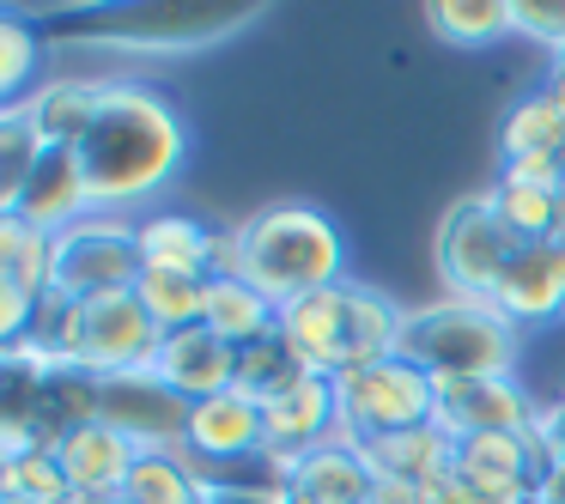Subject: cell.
I'll list each match as a JSON object with an SVG mask.
<instances>
[{"label":"cell","mask_w":565,"mask_h":504,"mask_svg":"<svg viewBox=\"0 0 565 504\" xmlns=\"http://www.w3.org/2000/svg\"><path fill=\"white\" fill-rule=\"evenodd\" d=\"M50 450H55V462H62L74 498L79 504H104V498L122 492L128 468H135V455H140V443L128 438V431H116L110 419H86V426H67Z\"/></svg>","instance_id":"14"},{"label":"cell","mask_w":565,"mask_h":504,"mask_svg":"<svg viewBox=\"0 0 565 504\" xmlns=\"http://www.w3.org/2000/svg\"><path fill=\"white\" fill-rule=\"evenodd\" d=\"M499 152L504 159H529V152H565V104L553 86L523 92L499 122Z\"/></svg>","instance_id":"24"},{"label":"cell","mask_w":565,"mask_h":504,"mask_svg":"<svg viewBox=\"0 0 565 504\" xmlns=\"http://www.w3.org/2000/svg\"><path fill=\"white\" fill-rule=\"evenodd\" d=\"M426 25L450 50H487V43L511 37V0H431Z\"/></svg>","instance_id":"25"},{"label":"cell","mask_w":565,"mask_h":504,"mask_svg":"<svg viewBox=\"0 0 565 504\" xmlns=\"http://www.w3.org/2000/svg\"><path fill=\"white\" fill-rule=\"evenodd\" d=\"M147 377L164 383V389L189 407L213 401V395L237 389V346L220 341L207 322H195V329H183V334H164L152 365H147Z\"/></svg>","instance_id":"11"},{"label":"cell","mask_w":565,"mask_h":504,"mask_svg":"<svg viewBox=\"0 0 565 504\" xmlns=\"http://www.w3.org/2000/svg\"><path fill=\"white\" fill-rule=\"evenodd\" d=\"M135 298L147 304V317L159 322V334H183V329H195L201 310H207V280H195V274L140 268Z\"/></svg>","instance_id":"26"},{"label":"cell","mask_w":565,"mask_h":504,"mask_svg":"<svg viewBox=\"0 0 565 504\" xmlns=\"http://www.w3.org/2000/svg\"><path fill=\"white\" fill-rule=\"evenodd\" d=\"M516 346L523 329L499 304L480 298H438V304L407 310L402 346L426 377H516Z\"/></svg>","instance_id":"4"},{"label":"cell","mask_w":565,"mask_h":504,"mask_svg":"<svg viewBox=\"0 0 565 504\" xmlns=\"http://www.w3.org/2000/svg\"><path fill=\"white\" fill-rule=\"evenodd\" d=\"M365 455L390 486H438V480H450L456 438H444L438 426H414V431H395V438L365 443Z\"/></svg>","instance_id":"21"},{"label":"cell","mask_w":565,"mask_h":504,"mask_svg":"<svg viewBox=\"0 0 565 504\" xmlns=\"http://www.w3.org/2000/svg\"><path fill=\"white\" fill-rule=\"evenodd\" d=\"M541 468H547V450H541L535 426H529V431L462 438L456 443V462H450V480L480 504H529Z\"/></svg>","instance_id":"9"},{"label":"cell","mask_w":565,"mask_h":504,"mask_svg":"<svg viewBox=\"0 0 565 504\" xmlns=\"http://www.w3.org/2000/svg\"><path fill=\"white\" fill-rule=\"evenodd\" d=\"M201 322H207L220 341H232L237 353L268 341V334H280V310H274L249 280H237V274H213L207 280V310H201Z\"/></svg>","instance_id":"22"},{"label":"cell","mask_w":565,"mask_h":504,"mask_svg":"<svg viewBox=\"0 0 565 504\" xmlns=\"http://www.w3.org/2000/svg\"><path fill=\"white\" fill-rule=\"evenodd\" d=\"M201 504H292L286 486H225V480H201Z\"/></svg>","instance_id":"33"},{"label":"cell","mask_w":565,"mask_h":504,"mask_svg":"<svg viewBox=\"0 0 565 504\" xmlns=\"http://www.w3.org/2000/svg\"><path fill=\"white\" fill-rule=\"evenodd\" d=\"M0 504H13V498H0Z\"/></svg>","instance_id":"38"},{"label":"cell","mask_w":565,"mask_h":504,"mask_svg":"<svg viewBox=\"0 0 565 504\" xmlns=\"http://www.w3.org/2000/svg\"><path fill=\"white\" fill-rule=\"evenodd\" d=\"M98 419H110L116 431H128L140 450H183L189 401H177L164 383H152L147 371H135V377H104L98 383Z\"/></svg>","instance_id":"12"},{"label":"cell","mask_w":565,"mask_h":504,"mask_svg":"<svg viewBox=\"0 0 565 504\" xmlns=\"http://www.w3.org/2000/svg\"><path fill=\"white\" fill-rule=\"evenodd\" d=\"M104 110V79H50L31 92L25 122L38 128L43 147H79Z\"/></svg>","instance_id":"20"},{"label":"cell","mask_w":565,"mask_h":504,"mask_svg":"<svg viewBox=\"0 0 565 504\" xmlns=\"http://www.w3.org/2000/svg\"><path fill=\"white\" fill-rule=\"evenodd\" d=\"M334 414H341V438L359 450L377 438H395V431L431 426V377L402 353L371 358V365H353L334 377Z\"/></svg>","instance_id":"6"},{"label":"cell","mask_w":565,"mask_h":504,"mask_svg":"<svg viewBox=\"0 0 565 504\" xmlns=\"http://www.w3.org/2000/svg\"><path fill=\"white\" fill-rule=\"evenodd\" d=\"M286 492H292V504H377L383 474L371 468V455L359 443L334 438L322 450L286 462Z\"/></svg>","instance_id":"17"},{"label":"cell","mask_w":565,"mask_h":504,"mask_svg":"<svg viewBox=\"0 0 565 504\" xmlns=\"http://www.w3.org/2000/svg\"><path fill=\"white\" fill-rule=\"evenodd\" d=\"M487 195H492V207L504 213V225H511L523 244H547L553 225H559V207H565V195H547V189L511 183V176H499Z\"/></svg>","instance_id":"29"},{"label":"cell","mask_w":565,"mask_h":504,"mask_svg":"<svg viewBox=\"0 0 565 504\" xmlns=\"http://www.w3.org/2000/svg\"><path fill=\"white\" fill-rule=\"evenodd\" d=\"M262 7H128V13H110V31H86V37L140 55H183L232 37Z\"/></svg>","instance_id":"8"},{"label":"cell","mask_w":565,"mask_h":504,"mask_svg":"<svg viewBox=\"0 0 565 504\" xmlns=\"http://www.w3.org/2000/svg\"><path fill=\"white\" fill-rule=\"evenodd\" d=\"M402 322L407 310L395 298H383L377 286L341 280L329 292H310L298 304L280 310V341L305 358L310 377H341L353 365H371V358H390L402 346Z\"/></svg>","instance_id":"3"},{"label":"cell","mask_w":565,"mask_h":504,"mask_svg":"<svg viewBox=\"0 0 565 504\" xmlns=\"http://www.w3.org/2000/svg\"><path fill=\"white\" fill-rule=\"evenodd\" d=\"M189 159V122L164 92L135 79H104V110L79 140L92 213H128L152 201Z\"/></svg>","instance_id":"1"},{"label":"cell","mask_w":565,"mask_h":504,"mask_svg":"<svg viewBox=\"0 0 565 504\" xmlns=\"http://www.w3.org/2000/svg\"><path fill=\"white\" fill-rule=\"evenodd\" d=\"M553 98H559V104H565V62H559V67H553Z\"/></svg>","instance_id":"36"},{"label":"cell","mask_w":565,"mask_h":504,"mask_svg":"<svg viewBox=\"0 0 565 504\" xmlns=\"http://www.w3.org/2000/svg\"><path fill=\"white\" fill-rule=\"evenodd\" d=\"M511 31H523V37L547 43L553 55L565 62V0H511Z\"/></svg>","instance_id":"32"},{"label":"cell","mask_w":565,"mask_h":504,"mask_svg":"<svg viewBox=\"0 0 565 504\" xmlns=\"http://www.w3.org/2000/svg\"><path fill=\"white\" fill-rule=\"evenodd\" d=\"M492 304L516 322V329H535L547 317H565V249L553 244H523L504 268Z\"/></svg>","instance_id":"19"},{"label":"cell","mask_w":565,"mask_h":504,"mask_svg":"<svg viewBox=\"0 0 565 504\" xmlns=\"http://www.w3.org/2000/svg\"><path fill=\"white\" fill-rule=\"evenodd\" d=\"M135 244H140V268L195 274V280L225 274V237L207 232L201 219H189V213H147V219H135Z\"/></svg>","instance_id":"18"},{"label":"cell","mask_w":565,"mask_h":504,"mask_svg":"<svg viewBox=\"0 0 565 504\" xmlns=\"http://www.w3.org/2000/svg\"><path fill=\"white\" fill-rule=\"evenodd\" d=\"M431 426L444 438H492V431H529L535 401L516 377H431Z\"/></svg>","instance_id":"10"},{"label":"cell","mask_w":565,"mask_h":504,"mask_svg":"<svg viewBox=\"0 0 565 504\" xmlns=\"http://www.w3.org/2000/svg\"><path fill=\"white\" fill-rule=\"evenodd\" d=\"M0 274H13V280L43 292V280H50V232L0 213Z\"/></svg>","instance_id":"30"},{"label":"cell","mask_w":565,"mask_h":504,"mask_svg":"<svg viewBox=\"0 0 565 504\" xmlns=\"http://www.w3.org/2000/svg\"><path fill=\"white\" fill-rule=\"evenodd\" d=\"M341 438V414H334V383L329 377H305L298 389L274 395L262 407V443H268L274 462H298V455L322 450V443Z\"/></svg>","instance_id":"16"},{"label":"cell","mask_w":565,"mask_h":504,"mask_svg":"<svg viewBox=\"0 0 565 504\" xmlns=\"http://www.w3.org/2000/svg\"><path fill=\"white\" fill-rule=\"evenodd\" d=\"M116 498L122 504H201V468L189 462V450H140Z\"/></svg>","instance_id":"23"},{"label":"cell","mask_w":565,"mask_h":504,"mask_svg":"<svg viewBox=\"0 0 565 504\" xmlns=\"http://www.w3.org/2000/svg\"><path fill=\"white\" fill-rule=\"evenodd\" d=\"M225 274L249 280L274 310L347 280V237L310 201H274L225 232Z\"/></svg>","instance_id":"2"},{"label":"cell","mask_w":565,"mask_h":504,"mask_svg":"<svg viewBox=\"0 0 565 504\" xmlns=\"http://www.w3.org/2000/svg\"><path fill=\"white\" fill-rule=\"evenodd\" d=\"M38 317H43V292L13 274H0V353H19V346L38 334Z\"/></svg>","instance_id":"31"},{"label":"cell","mask_w":565,"mask_h":504,"mask_svg":"<svg viewBox=\"0 0 565 504\" xmlns=\"http://www.w3.org/2000/svg\"><path fill=\"white\" fill-rule=\"evenodd\" d=\"M305 377H310L305 358H298L280 334H268V341H256V346H244V353H237V395H249L256 407H268L274 395L298 389Z\"/></svg>","instance_id":"27"},{"label":"cell","mask_w":565,"mask_h":504,"mask_svg":"<svg viewBox=\"0 0 565 504\" xmlns=\"http://www.w3.org/2000/svg\"><path fill=\"white\" fill-rule=\"evenodd\" d=\"M104 504H122V498H104Z\"/></svg>","instance_id":"37"},{"label":"cell","mask_w":565,"mask_h":504,"mask_svg":"<svg viewBox=\"0 0 565 504\" xmlns=\"http://www.w3.org/2000/svg\"><path fill=\"white\" fill-rule=\"evenodd\" d=\"M135 280H140V244L135 225L116 219V213H92V219L50 237L43 304H92V298L128 292Z\"/></svg>","instance_id":"5"},{"label":"cell","mask_w":565,"mask_h":504,"mask_svg":"<svg viewBox=\"0 0 565 504\" xmlns=\"http://www.w3.org/2000/svg\"><path fill=\"white\" fill-rule=\"evenodd\" d=\"M516 249H523V237L504 225V213L492 207L487 189L456 201L438 219V237H431V261H438L444 298H480V304H492V292H499Z\"/></svg>","instance_id":"7"},{"label":"cell","mask_w":565,"mask_h":504,"mask_svg":"<svg viewBox=\"0 0 565 504\" xmlns=\"http://www.w3.org/2000/svg\"><path fill=\"white\" fill-rule=\"evenodd\" d=\"M38 67H43L38 31H31L19 13H0V116L31 104V79H38Z\"/></svg>","instance_id":"28"},{"label":"cell","mask_w":565,"mask_h":504,"mask_svg":"<svg viewBox=\"0 0 565 504\" xmlns=\"http://www.w3.org/2000/svg\"><path fill=\"white\" fill-rule=\"evenodd\" d=\"M535 438H541L547 455H565V395L547 401V407H535Z\"/></svg>","instance_id":"34"},{"label":"cell","mask_w":565,"mask_h":504,"mask_svg":"<svg viewBox=\"0 0 565 504\" xmlns=\"http://www.w3.org/2000/svg\"><path fill=\"white\" fill-rule=\"evenodd\" d=\"M183 450H189V462H195L201 474L268 455V443H262V407L249 401V395H237V389L213 395V401H195L189 407Z\"/></svg>","instance_id":"13"},{"label":"cell","mask_w":565,"mask_h":504,"mask_svg":"<svg viewBox=\"0 0 565 504\" xmlns=\"http://www.w3.org/2000/svg\"><path fill=\"white\" fill-rule=\"evenodd\" d=\"M13 219L38 225V232H67V225L92 219V189H86V164H79V147H43L38 164H31L25 189H19Z\"/></svg>","instance_id":"15"},{"label":"cell","mask_w":565,"mask_h":504,"mask_svg":"<svg viewBox=\"0 0 565 504\" xmlns=\"http://www.w3.org/2000/svg\"><path fill=\"white\" fill-rule=\"evenodd\" d=\"M529 504H565V455H547V468L535 474Z\"/></svg>","instance_id":"35"}]
</instances>
